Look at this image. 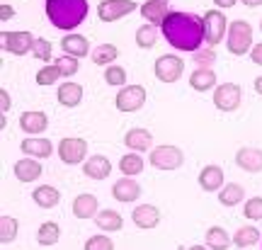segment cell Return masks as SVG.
Segmentation results:
<instances>
[{
	"mask_svg": "<svg viewBox=\"0 0 262 250\" xmlns=\"http://www.w3.org/2000/svg\"><path fill=\"white\" fill-rule=\"evenodd\" d=\"M163 34L168 39V44L172 49H180V51H189L194 54L202 49L204 44V19L196 17V15H189V12H178L172 10L165 22H163Z\"/></svg>",
	"mask_w": 262,
	"mask_h": 250,
	"instance_id": "cell-1",
	"label": "cell"
},
{
	"mask_svg": "<svg viewBox=\"0 0 262 250\" xmlns=\"http://www.w3.org/2000/svg\"><path fill=\"white\" fill-rule=\"evenodd\" d=\"M47 17L56 29L71 32L88 17V0H47Z\"/></svg>",
	"mask_w": 262,
	"mask_h": 250,
	"instance_id": "cell-2",
	"label": "cell"
},
{
	"mask_svg": "<svg viewBox=\"0 0 262 250\" xmlns=\"http://www.w3.org/2000/svg\"><path fill=\"white\" fill-rule=\"evenodd\" d=\"M228 51L233 56H245L253 51V25L245 19H235L228 25Z\"/></svg>",
	"mask_w": 262,
	"mask_h": 250,
	"instance_id": "cell-3",
	"label": "cell"
},
{
	"mask_svg": "<svg viewBox=\"0 0 262 250\" xmlns=\"http://www.w3.org/2000/svg\"><path fill=\"white\" fill-rule=\"evenodd\" d=\"M204 39L206 44L214 49L219 47L221 41H224V37L228 34V22H226V15L221 12V10H209L204 17Z\"/></svg>",
	"mask_w": 262,
	"mask_h": 250,
	"instance_id": "cell-4",
	"label": "cell"
},
{
	"mask_svg": "<svg viewBox=\"0 0 262 250\" xmlns=\"http://www.w3.org/2000/svg\"><path fill=\"white\" fill-rule=\"evenodd\" d=\"M150 165L156 170H178L182 163H185V153L178 149V146H170V143H163L158 149L150 151Z\"/></svg>",
	"mask_w": 262,
	"mask_h": 250,
	"instance_id": "cell-5",
	"label": "cell"
},
{
	"mask_svg": "<svg viewBox=\"0 0 262 250\" xmlns=\"http://www.w3.org/2000/svg\"><path fill=\"white\" fill-rule=\"evenodd\" d=\"M185 73V61L175 54H163L156 61V78L160 83H178Z\"/></svg>",
	"mask_w": 262,
	"mask_h": 250,
	"instance_id": "cell-6",
	"label": "cell"
},
{
	"mask_svg": "<svg viewBox=\"0 0 262 250\" xmlns=\"http://www.w3.org/2000/svg\"><path fill=\"white\" fill-rule=\"evenodd\" d=\"M134 10H141L134 0H102L97 5V15L102 22H117L119 17H126Z\"/></svg>",
	"mask_w": 262,
	"mask_h": 250,
	"instance_id": "cell-7",
	"label": "cell"
},
{
	"mask_svg": "<svg viewBox=\"0 0 262 250\" xmlns=\"http://www.w3.org/2000/svg\"><path fill=\"white\" fill-rule=\"evenodd\" d=\"M34 41L37 39L32 37V32H27V29H22V32H3V49L15 56L32 54Z\"/></svg>",
	"mask_w": 262,
	"mask_h": 250,
	"instance_id": "cell-8",
	"label": "cell"
},
{
	"mask_svg": "<svg viewBox=\"0 0 262 250\" xmlns=\"http://www.w3.org/2000/svg\"><path fill=\"white\" fill-rule=\"evenodd\" d=\"M85 156H88L85 139H75V136L61 139V143H58V158L63 160L66 165H78V163L85 160Z\"/></svg>",
	"mask_w": 262,
	"mask_h": 250,
	"instance_id": "cell-9",
	"label": "cell"
},
{
	"mask_svg": "<svg viewBox=\"0 0 262 250\" xmlns=\"http://www.w3.org/2000/svg\"><path fill=\"white\" fill-rule=\"evenodd\" d=\"M117 110L119 112H139L146 102V88L141 85H124L117 95Z\"/></svg>",
	"mask_w": 262,
	"mask_h": 250,
	"instance_id": "cell-10",
	"label": "cell"
},
{
	"mask_svg": "<svg viewBox=\"0 0 262 250\" xmlns=\"http://www.w3.org/2000/svg\"><path fill=\"white\" fill-rule=\"evenodd\" d=\"M241 85H235V83H224V85H219L216 88V93H214V105H216V110H221V112H233L238 110V105H241Z\"/></svg>",
	"mask_w": 262,
	"mask_h": 250,
	"instance_id": "cell-11",
	"label": "cell"
},
{
	"mask_svg": "<svg viewBox=\"0 0 262 250\" xmlns=\"http://www.w3.org/2000/svg\"><path fill=\"white\" fill-rule=\"evenodd\" d=\"M112 197L122 204L136 202L141 197V185L134 180V177H122V180H117L112 185Z\"/></svg>",
	"mask_w": 262,
	"mask_h": 250,
	"instance_id": "cell-12",
	"label": "cell"
},
{
	"mask_svg": "<svg viewBox=\"0 0 262 250\" xmlns=\"http://www.w3.org/2000/svg\"><path fill=\"white\" fill-rule=\"evenodd\" d=\"M235 165L245 173H262V151L255 146H243L235 153Z\"/></svg>",
	"mask_w": 262,
	"mask_h": 250,
	"instance_id": "cell-13",
	"label": "cell"
},
{
	"mask_svg": "<svg viewBox=\"0 0 262 250\" xmlns=\"http://www.w3.org/2000/svg\"><path fill=\"white\" fill-rule=\"evenodd\" d=\"M83 173L85 177H90V180H107V177L112 175V163H110V158L107 156H90L85 160L83 165Z\"/></svg>",
	"mask_w": 262,
	"mask_h": 250,
	"instance_id": "cell-14",
	"label": "cell"
},
{
	"mask_svg": "<svg viewBox=\"0 0 262 250\" xmlns=\"http://www.w3.org/2000/svg\"><path fill=\"white\" fill-rule=\"evenodd\" d=\"M131 219H134V223H136L139 228L148 231V228H156L160 223V212L156 204H139V206L134 209V214H131Z\"/></svg>",
	"mask_w": 262,
	"mask_h": 250,
	"instance_id": "cell-15",
	"label": "cell"
},
{
	"mask_svg": "<svg viewBox=\"0 0 262 250\" xmlns=\"http://www.w3.org/2000/svg\"><path fill=\"white\" fill-rule=\"evenodd\" d=\"M49 127V117L44 112H22L19 114V129L29 134V136H37Z\"/></svg>",
	"mask_w": 262,
	"mask_h": 250,
	"instance_id": "cell-16",
	"label": "cell"
},
{
	"mask_svg": "<svg viewBox=\"0 0 262 250\" xmlns=\"http://www.w3.org/2000/svg\"><path fill=\"white\" fill-rule=\"evenodd\" d=\"M139 12L143 15V19H146L148 25L163 27V22H165V17H168V15L172 12V10H168V5H165V3H160V0H146V3L141 5Z\"/></svg>",
	"mask_w": 262,
	"mask_h": 250,
	"instance_id": "cell-17",
	"label": "cell"
},
{
	"mask_svg": "<svg viewBox=\"0 0 262 250\" xmlns=\"http://www.w3.org/2000/svg\"><path fill=\"white\" fill-rule=\"evenodd\" d=\"M100 214V202L97 197L85 192V195H78L73 199V216L75 219H95Z\"/></svg>",
	"mask_w": 262,
	"mask_h": 250,
	"instance_id": "cell-18",
	"label": "cell"
},
{
	"mask_svg": "<svg viewBox=\"0 0 262 250\" xmlns=\"http://www.w3.org/2000/svg\"><path fill=\"white\" fill-rule=\"evenodd\" d=\"M124 146L134 153H143V151H150L153 149V136H150L148 129H131L126 131V136H124Z\"/></svg>",
	"mask_w": 262,
	"mask_h": 250,
	"instance_id": "cell-19",
	"label": "cell"
},
{
	"mask_svg": "<svg viewBox=\"0 0 262 250\" xmlns=\"http://www.w3.org/2000/svg\"><path fill=\"white\" fill-rule=\"evenodd\" d=\"M12 170H15V177L19 182H37L41 177V163L37 158H22V160L15 163Z\"/></svg>",
	"mask_w": 262,
	"mask_h": 250,
	"instance_id": "cell-20",
	"label": "cell"
},
{
	"mask_svg": "<svg viewBox=\"0 0 262 250\" xmlns=\"http://www.w3.org/2000/svg\"><path fill=\"white\" fill-rule=\"evenodd\" d=\"M19 149H22V153H27L29 158H37V160H41V158H49L51 153H54V143L49 139H37V136H29V139H25L22 143H19Z\"/></svg>",
	"mask_w": 262,
	"mask_h": 250,
	"instance_id": "cell-21",
	"label": "cell"
},
{
	"mask_svg": "<svg viewBox=\"0 0 262 250\" xmlns=\"http://www.w3.org/2000/svg\"><path fill=\"white\" fill-rule=\"evenodd\" d=\"M61 49H63L68 56H75V58H85V56L90 54V41H88V37H83V34H66L63 39H61Z\"/></svg>",
	"mask_w": 262,
	"mask_h": 250,
	"instance_id": "cell-22",
	"label": "cell"
},
{
	"mask_svg": "<svg viewBox=\"0 0 262 250\" xmlns=\"http://www.w3.org/2000/svg\"><path fill=\"white\" fill-rule=\"evenodd\" d=\"M199 187L204 192H216L224 187V170L219 165H206L202 173H199Z\"/></svg>",
	"mask_w": 262,
	"mask_h": 250,
	"instance_id": "cell-23",
	"label": "cell"
},
{
	"mask_svg": "<svg viewBox=\"0 0 262 250\" xmlns=\"http://www.w3.org/2000/svg\"><path fill=\"white\" fill-rule=\"evenodd\" d=\"M32 199H34V204H39L41 209H54V206L61 202V192L51 185H39L37 190L32 192Z\"/></svg>",
	"mask_w": 262,
	"mask_h": 250,
	"instance_id": "cell-24",
	"label": "cell"
},
{
	"mask_svg": "<svg viewBox=\"0 0 262 250\" xmlns=\"http://www.w3.org/2000/svg\"><path fill=\"white\" fill-rule=\"evenodd\" d=\"M216 85L214 68H194V73L189 75V88H194L196 93H206Z\"/></svg>",
	"mask_w": 262,
	"mask_h": 250,
	"instance_id": "cell-25",
	"label": "cell"
},
{
	"mask_svg": "<svg viewBox=\"0 0 262 250\" xmlns=\"http://www.w3.org/2000/svg\"><path fill=\"white\" fill-rule=\"evenodd\" d=\"M95 223L107 233H117V231H122L124 219H122V214L114 212V209H102V212L95 216Z\"/></svg>",
	"mask_w": 262,
	"mask_h": 250,
	"instance_id": "cell-26",
	"label": "cell"
},
{
	"mask_svg": "<svg viewBox=\"0 0 262 250\" xmlns=\"http://www.w3.org/2000/svg\"><path fill=\"white\" fill-rule=\"evenodd\" d=\"M204 241H206V248L209 250H228L233 245L231 236H228L226 228H221V226H211V228L206 231Z\"/></svg>",
	"mask_w": 262,
	"mask_h": 250,
	"instance_id": "cell-27",
	"label": "cell"
},
{
	"mask_svg": "<svg viewBox=\"0 0 262 250\" xmlns=\"http://www.w3.org/2000/svg\"><path fill=\"white\" fill-rule=\"evenodd\" d=\"M80 100H83V88L78 83H63L61 88H58V102L63 105V107H78L80 105Z\"/></svg>",
	"mask_w": 262,
	"mask_h": 250,
	"instance_id": "cell-28",
	"label": "cell"
},
{
	"mask_svg": "<svg viewBox=\"0 0 262 250\" xmlns=\"http://www.w3.org/2000/svg\"><path fill=\"white\" fill-rule=\"evenodd\" d=\"M243 199H245V190H243V185H238V182L224 185L219 190V202L224 204V206H235V204H241Z\"/></svg>",
	"mask_w": 262,
	"mask_h": 250,
	"instance_id": "cell-29",
	"label": "cell"
},
{
	"mask_svg": "<svg viewBox=\"0 0 262 250\" xmlns=\"http://www.w3.org/2000/svg\"><path fill=\"white\" fill-rule=\"evenodd\" d=\"M143 168H146V163H143V158H141V153H126V156L119 158V170H122L126 177H134V175H141L143 173Z\"/></svg>",
	"mask_w": 262,
	"mask_h": 250,
	"instance_id": "cell-30",
	"label": "cell"
},
{
	"mask_svg": "<svg viewBox=\"0 0 262 250\" xmlns=\"http://www.w3.org/2000/svg\"><path fill=\"white\" fill-rule=\"evenodd\" d=\"M58 238H61V226H58L56 221L41 223V228L37 231V241H39V245H44V248H49V245H56Z\"/></svg>",
	"mask_w": 262,
	"mask_h": 250,
	"instance_id": "cell-31",
	"label": "cell"
},
{
	"mask_svg": "<svg viewBox=\"0 0 262 250\" xmlns=\"http://www.w3.org/2000/svg\"><path fill=\"white\" fill-rule=\"evenodd\" d=\"M119 56V49L114 44H100V47L93 51V64L95 66H112Z\"/></svg>",
	"mask_w": 262,
	"mask_h": 250,
	"instance_id": "cell-32",
	"label": "cell"
},
{
	"mask_svg": "<svg viewBox=\"0 0 262 250\" xmlns=\"http://www.w3.org/2000/svg\"><path fill=\"white\" fill-rule=\"evenodd\" d=\"M158 41V27L156 25H141L136 29V44L139 49H153Z\"/></svg>",
	"mask_w": 262,
	"mask_h": 250,
	"instance_id": "cell-33",
	"label": "cell"
},
{
	"mask_svg": "<svg viewBox=\"0 0 262 250\" xmlns=\"http://www.w3.org/2000/svg\"><path fill=\"white\" fill-rule=\"evenodd\" d=\"M260 241V231L255 228V226H241L233 236V243L238 248H250L255 243Z\"/></svg>",
	"mask_w": 262,
	"mask_h": 250,
	"instance_id": "cell-34",
	"label": "cell"
},
{
	"mask_svg": "<svg viewBox=\"0 0 262 250\" xmlns=\"http://www.w3.org/2000/svg\"><path fill=\"white\" fill-rule=\"evenodd\" d=\"M17 231H19V223L15 216H3L0 219V241L3 243H12L17 238Z\"/></svg>",
	"mask_w": 262,
	"mask_h": 250,
	"instance_id": "cell-35",
	"label": "cell"
},
{
	"mask_svg": "<svg viewBox=\"0 0 262 250\" xmlns=\"http://www.w3.org/2000/svg\"><path fill=\"white\" fill-rule=\"evenodd\" d=\"M104 83L112 85V88H124L126 85V71H124L122 66H110V68H104Z\"/></svg>",
	"mask_w": 262,
	"mask_h": 250,
	"instance_id": "cell-36",
	"label": "cell"
},
{
	"mask_svg": "<svg viewBox=\"0 0 262 250\" xmlns=\"http://www.w3.org/2000/svg\"><path fill=\"white\" fill-rule=\"evenodd\" d=\"M58 78H61V71H58L56 64H51V66H44V68L37 73V83L41 85V88H47V85L56 83Z\"/></svg>",
	"mask_w": 262,
	"mask_h": 250,
	"instance_id": "cell-37",
	"label": "cell"
},
{
	"mask_svg": "<svg viewBox=\"0 0 262 250\" xmlns=\"http://www.w3.org/2000/svg\"><path fill=\"white\" fill-rule=\"evenodd\" d=\"M54 64L58 66V71H61V75H66V78H71V75H75L78 73V58L75 56H68V54H63L61 58H56Z\"/></svg>",
	"mask_w": 262,
	"mask_h": 250,
	"instance_id": "cell-38",
	"label": "cell"
},
{
	"mask_svg": "<svg viewBox=\"0 0 262 250\" xmlns=\"http://www.w3.org/2000/svg\"><path fill=\"white\" fill-rule=\"evenodd\" d=\"M243 214L250 221H262V197H250L243 206Z\"/></svg>",
	"mask_w": 262,
	"mask_h": 250,
	"instance_id": "cell-39",
	"label": "cell"
},
{
	"mask_svg": "<svg viewBox=\"0 0 262 250\" xmlns=\"http://www.w3.org/2000/svg\"><path fill=\"white\" fill-rule=\"evenodd\" d=\"M214 61H216V51L211 47L194 51V64H196V68H211V66H214Z\"/></svg>",
	"mask_w": 262,
	"mask_h": 250,
	"instance_id": "cell-40",
	"label": "cell"
},
{
	"mask_svg": "<svg viewBox=\"0 0 262 250\" xmlns=\"http://www.w3.org/2000/svg\"><path fill=\"white\" fill-rule=\"evenodd\" d=\"M32 56L39 58V61H44V64H49L51 61V41L49 39H37L34 49H32Z\"/></svg>",
	"mask_w": 262,
	"mask_h": 250,
	"instance_id": "cell-41",
	"label": "cell"
},
{
	"mask_svg": "<svg viewBox=\"0 0 262 250\" xmlns=\"http://www.w3.org/2000/svg\"><path fill=\"white\" fill-rule=\"evenodd\" d=\"M85 250H114V243L110 236H90L85 243Z\"/></svg>",
	"mask_w": 262,
	"mask_h": 250,
	"instance_id": "cell-42",
	"label": "cell"
},
{
	"mask_svg": "<svg viewBox=\"0 0 262 250\" xmlns=\"http://www.w3.org/2000/svg\"><path fill=\"white\" fill-rule=\"evenodd\" d=\"M10 107H12L10 93H8V90H0V110H3V114H5V112H10Z\"/></svg>",
	"mask_w": 262,
	"mask_h": 250,
	"instance_id": "cell-43",
	"label": "cell"
},
{
	"mask_svg": "<svg viewBox=\"0 0 262 250\" xmlns=\"http://www.w3.org/2000/svg\"><path fill=\"white\" fill-rule=\"evenodd\" d=\"M15 17V8L12 5H0V19L3 22H8V19Z\"/></svg>",
	"mask_w": 262,
	"mask_h": 250,
	"instance_id": "cell-44",
	"label": "cell"
},
{
	"mask_svg": "<svg viewBox=\"0 0 262 250\" xmlns=\"http://www.w3.org/2000/svg\"><path fill=\"white\" fill-rule=\"evenodd\" d=\"M250 58H253L255 66H262V44H255L253 51H250Z\"/></svg>",
	"mask_w": 262,
	"mask_h": 250,
	"instance_id": "cell-45",
	"label": "cell"
},
{
	"mask_svg": "<svg viewBox=\"0 0 262 250\" xmlns=\"http://www.w3.org/2000/svg\"><path fill=\"white\" fill-rule=\"evenodd\" d=\"M216 3V8H221V10H228V8H233L238 0H214Z\"/></svg>",
	"mask_w": 262,
	"mask_h": 250,
	"instance_id": "cell-46",
	"label": "cell"
},
{
	"mask_svg": "<svg viewBox=\"0 0 262 250\" xmlns=\"http://www.w3.org/2000/svg\"><path fill=\"white\" fill-rule=\"evenodd\" d=\"M241 3H243L245 8H260L262 5V0H241Z\"/></svg>",
	"mask_w": 262,
	"mask_h": 250,
	"instance_id": "cell-47",
	"label": "cell"
},
{
	"mask_svg": "<svg viewBox=\"0 0 262 250\" xmlns=\"http://www.w3.org/2000/svg\"><path fill=\"white\" fill-rule=\"evenodd\" d=\"M255 93L262 95V75H257V78H255Z\"/></svg>",
	"mask_w": 262,
	"mask_h": 250,
	"instance_id": "cell-48",
	"label": "cell"
},
{
	"mask_svg": "<svg viewBox=\"0 0 262 250\" xmlns=\"http://www.w3.org/2000/svg\"><path fill=\"white\" fill-rule=\"evenodd\" d=\"M189 250H209V248H204V245H192Z\"/></svg>",
	"mask_w": 262,
	"mask_h": 250,
	"instance_id": "cell-49",
	"label": "cell"
},
{
	"mask_svg": "<svg viewBox=\"0 0 262 250\" xmlns=\"http://www.w3.org/2000/svg\"><path fill=\"white\" fill-rule=\"evenodd\" d=\"M160 3H165V5H168V0H160Z\"/></svg>",
	"mask_w": 262,
	"mask_h": 250,
	"instance_id": "cell-50",
	"label": "cell"
},
{
	"mask_svg": "<svg viewBox=\"0 0 262 250\" xmlns=\"http://www.w3.org/2000/svg\"><path fill=\"white\" fill-rule=\"evenodd\" d=\"M260 32H262V19H260Z\"/></svg>",
	"mask_w": 262,
	"mask_h": 250,
	"instance_id": "cell-51",
	"label": "cell"
}]
</instances>
